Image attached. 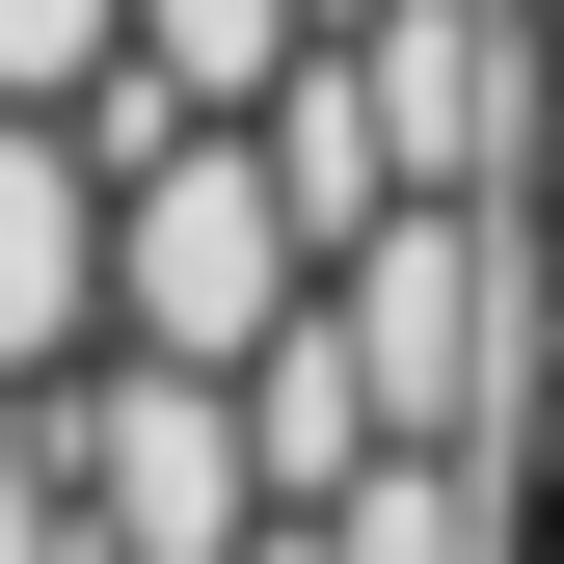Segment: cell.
I'll return each mask as SVG.
<instances>
[{
    "instance_id": "obj_1",
    "label": "cell",
    "mask_w": 564,
    "mask_h": 564,
    "mask_svg": "<svg viewBox=\"0 0 564 564\" xmlns=\"http://www.w3.org/2000/svg\"><path fill=\"white\" fill-rule=\"evenodd\" d=\"M323 296V216H296V162H269V108L242 134H162V162L108 188V349H242Z\"/></svg>"
},
{
    "instance_id": "obj_2",
    "label": "cell",
    "mask_w": 564,
    "mask_h": 564,
    "mask_svg": "<svg viewBox=\"0 0 564 564\" xmlns=\"http://www.w3.org/2000/svg\"><path fill=\"white\" fill-rule=\"evenodd\" d=\"M54 457H82V538H108V564H242V538H269V431H242L216 349L54 377Z\"/></svg>"
},
{
    "instance_id": "obj_3",
    "label": "cell",
    "mask_w": 564,
    "mask_h": 564,
    "mask_svg": "<svg viewBox=\"0 0 564 564\" xmlns=\"http://www.w3.org/2000/svg\"><path fill=\"white\" fill-rule=\"evenodd\" d=\"M108 134L82 108H0V403H54V377H82V349H108Z\"/></svg>"
},
{
    "instance_id": "obj_4",
    "label": "cell",
    "mask_w": 564,
    "mask_h": 564,
    "mask_svg": "<svg viewBox=\"0 0 564 564\" xmlns=\"http://www.w3.org/2000/svg\"><path fill=\"white\" fill-rule=\"evenodd\" d=\"M134 82V0H0V108H108Z\"/></svg>"
},
{
    "instance_id": "obj_5",
    "label": "cell",
    "mask_w": 564,
    "mask_h": 564,
    "mask_svg": "<svg viewBox=\"0 0 564 564\" xmlns=\"http://www.w3.org/2000/svg\"><path fill=\"white\" fill-rule=\"evenodd\" d=\"M0 564H108V538H82V457H54V403H0Z\"/></svg>"
},
{
    "instance_id": "obj_6",
    "label": "cell",
    "mask_w": 564,
    "mask_h": 564,
    "mask_svg": "<svg viewBox=\"0 0 564 564\" xmlns=\"http://www.w3.org/2000/svg\"><path fill=\"white\" fill-rule=\"evenodd\" d=\"M511 457H538V511H564V323H538V403H511Z\"/></svg>"
},
{
    "instance_id": "obj_7",
    "label": "cell",
    "mask_w": 564,
    "mask_h": 564,
    "mask_svg": "<svg viewBox=\"0 0 564 564\" xmlns=\"http://www.w3.org/2000/svg\"><path fill=\"white\" fill-rule=\"evenodd\" d=\"M538 323H564V188H538Z\"/></svg>"
},
{
    "instance_id": "obj_8",
    "label": "cell",
    "mask_w": 564,
    "mask_h": 564,
    "mask_svg": "<svg viewBox=\"0 0 564 564\" xmlns=\"http://www.w3.org/2000/svg\"><path fill=\"white\" fill-rule=\"evenodd\" d=\"M538 564H564V511H538Z\"/></svg>"
}]
</instances>
